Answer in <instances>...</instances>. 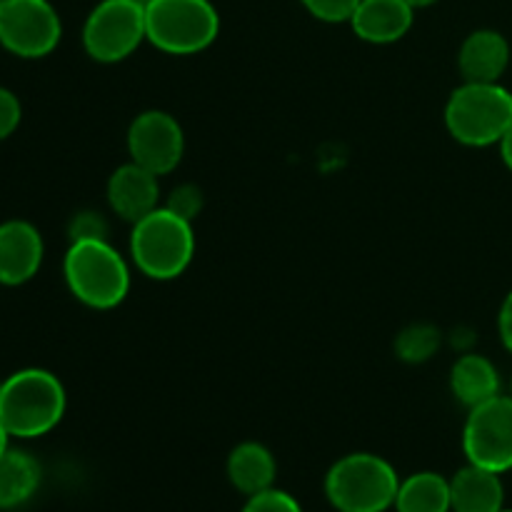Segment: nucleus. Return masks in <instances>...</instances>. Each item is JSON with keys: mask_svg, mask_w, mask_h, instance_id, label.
<instances>
[{"mask_svg": "<svg viewBox=\"0 0 512 512\" xmlns=\"http://www.w3.org/2000/svg\"><path fill=\"white\" fill-rule=\"evenodd\" d=\"M20 118H23V108H20L18 95L0 85V140H8L18 130Z\"/></svg>", "mask_w": 512, "mask_h": 512, "instance_id": "393cba45", "label": "nucleus"}, {"mask_svg": "<svg viewBox=\"0 0 512 512\" xmlns=\"http://www.w3.org/2000/svg\"><path fill=\"white\" fill-rule=\"evenodd\" d=\"M440 348V330L428 323H413L395 340V353L400 360L410 365L425 363L433 358Z\"/></svg>", "mask_w": 512, "mask_h": 512, "instance_id": "aec40b11", "label": "nucleus"}, {"mask_svg": "<svg viewBox=\"0 0 512 512\" xmlns=\"http://www.w3.org/2000/svg\"><path fill=\"white\" fill-rule=\"evenodd\" d=\"M65 405L68 398L58 375L43 368H25L3 380L0 423L10 438H40L63 420Z\"/></svg>", "mask_w": 512, "mask_h": 512, "instance_id": "f257e3e1", "label": "nucleus"}, {"mask_svg": "<svg viewBox=\"0 0 512 512\" xmlns=\"http://www.w3.org/2000/svg\"><path fill=\"white\" fill-rule=\"evenodd\" d=\"M0 3H3V0H0Z\"/></svg>", "mask_w": 512, "mask_h": 512, "instance_id": "72a5a7b5", "label": "nucleus"}, {"mask_svg": "<svg viewBox=\"0 0 512 512\" xmlns=\"http://www.w3.org/2000/svg\"><path fill=\"white\" fill-rule=\"evenodd\" d=\"M148 43L168 55L208 50L220 35V15L210 0H150L145 5Z\"/></svg>", "mask_w": 512, "mask_h": 512, "instance_id": "423d86ee", "label": "nucleus"}, {"mask_svg": "<svg viewBox=\"0 0 512 512\" xmlns=\"http://www.w3.org/2000/svg\"><path fill=\"white\" fill-rule=\"evenodd\" d=\"M500 512H512V510H505V508H503V510H500Z\"/></svg>", "mask_w": 512, "mask_h": 512, "instance_id": "2f4dec72", "label": "nucleus"}, {"mask_svg": "<svg viewBox=\"0 0 512 512\" xmlns=\"http://www.w3.org/2000/svg\"><path fill=\"white\" fill-rule=\"evenodd\" d=\"M75 300L93 310L118 308L130 293V268L108 240H75L63 260Z\"/></svg>", "mask_w": 512, "mask_h": 512, "instance_id": "f03ea898", "label": "nucleus"}, {"mask_svg": "<svg viewBox=\"0 0 512 512\" xmlns=\"http://www.w3.org/2000/svg\"><path fill=\"white\" fill-rule=\"evenodd\" d=\"M508 65L510 43L500 30H473L458 50V68L465 83H500Z\"/></svg>", "mask_w": 512, "mask_h": 512, "instance_id": "ddd939ff", "label": "nucleus"}, {"mask_svg": "<svg viewBox=\"0 0 512 512\" xmlns=\"http://www.w3.org/2000/svg\"><path fill=\"white\" fill-rule=\"evenodd\" d=\"M203 205H205L203 190L193 183H183V185H178V188H173V193H170L165 208L173 210L175 215H180V218H185L193 223V220L200 215V210H203Z\"/></svg>", "mask_w": 512, "mask_h": 512, "instance_id": "4be33fe9", "label": "nucleus"}, {"mask_svg": "<svg viewBox=\"0 0 512 512\" xmlns=\"http://www.w3.org/2000/svg\"><path fill=\"white\" fill-rule=\"evenodd\" d=\"M508 395L512 398V378H510V390H508Z\"/></svg>", "mask_w": 512, "mask_h": 512, "instance_id": "c756f323", "label": "nucleus"}, {"mask_svg": "<svg viewBox=\"0 0 512 512\" xmlns=\"http://www.w3.org/2000/svg\"><path fill=\"white\" fill-rule=\"evenodd\" d=\"M405 3L413 5V8L418 10V8H430V5H435V3H438V0H405Z\"/></svg>", "mask_w": 512, "mask_h": 512, "instance_id": "c85d7f7f", "label": "nucleus"}, {"mask_svg": "<svg viewBox=\"0 0 512 512\" xmlns=\"http://www.w3.org/2000/svg\"><path fill=\"white\" fill-rule=\"evenodd\" d=\"M8 438H10L8 430H5V425L0 423V455H3L5 450H8Z\"/></svg>", "mask_w": 512, "mask_h": 512, "instance_id": "cd10ccee", "label": "nucleus"}, {"mask_svg": "<svg viewBox=\"0 0 512 512\" xmlns=\"http://www.w3.org/2000/svg\"><path fill=\"white\" fill-rule=\"evenodd\" d=\"M243 512H303V508L293 495L270 488L258 495H250Z\"/></svg>", "mask_w": 512, "mask_h": 512, "instance_id": "5701e85b", "label": "nucleus"}, {"mask_svg": "<svg viewBox=\"0 0 512 512\" xmlns=\"http://www.w3.org/2000/svg\"><path fill=\"white\" fill-rule=\"evenodd\" d=\"M45 243L40 230L28 220L0 223V285H23L38 275Z\"/></svg>", "mask_w": 512, "mask_h": 512, "instance_id": "9b49d317", "label": "nucleus"}, {"mask_svg": "<svg viewBox=\"0 0 512 512\" xmlns=\"http://www.w3.org/2000/svg\"><path fill=\"white\" fill-rule=\"evenodd\" d=\"M398 488L393 465L373 453L345 455L325 475V495L338 512H385Z\"/></svg>", "mask_w": 512, "mask_h": 512, "instance_id": "39448f33", "label": "nucleus"}, {"mask_svg": "<svg viewBox=\"0 0 512 512\" xmlns=\"http://www.w3.org/2000/svg\"><path fill=\"white\" fill-rule=\"evenodd\" d=\"M498 148H500V158H503L505 168H508L510 173H512V125H510L508 130H505L503 138H500Z\"/></svg>", "mask_w": 512, "mask_h": 512, "instance_id": "bb28decb", "label": "nucleus"}, {"mask_svg": "<svg viewBox=\"0 0 512 512\" xmlns=\"http://www.w3.org/2000/svg\"><path fill=\"white\" fill-rule=\"evenodd\" d=\"M398 512H450V480L438 473H415L400 483L395 495Z\"/></svg>", "mask_w": 512, "mask_h": 512, "instance_id": "6ab92c4d", "label": "nucleus"}, {"mask_svg": "<svg viewBox=\"0 0 512 512\" xmlns=\"http://www.w3.org/2000/svg\"><path fill=\"white\" fill-rule=\"evenodd\" d=\"M498 330H500V340H503L505 350L512 353V290L508 295H505L503 305H500Z\"/></svg>", "mask_w": 512, "mask_h": 512, "instance_id": "a878e982", "label": "nucleus"}, {"mask_svg": "<svg viewBox=\"0 0 512 512\" xmlns=\"http://www.w3.org/2000/svg\"><path fill=\"white\" fill-rule=\"evenodd\" d=\"M505 505V488L500 473L468 463L450 480L453 512H500Z\"/></svg>", "mask_w": 512, "mask_h": 512, "instance_id": "2eb2a0df", "label": "nucleus"}, {"mask_svg": "<svg viewBox=\"0 0 512 512\" xmlns=\"http://www.w3.org/2000/svg\"><path fill=\"white\" fill-rule=\"evenodd\" d=\"M313 18L323 23H350L360 0H300Z\"/></svg>", "mask_w": 512, "mask_h": 512, "instance_id": "412c9836", "label": "nucleus"}, {"mask_svg": "<svg viewBox=\"0 0 512 512\" xmlns=\"http://www.w3.org/2000/svg\"><path fill=\"white\" fill-rule=\"evenodd\" d=\"M63 38V23L50 0H3L0 45L25 60L53 53Z\"/></svg>", "mask_w": 512, "mask_h": 512, "instance_id": "6e6552de", "label": "nucleus"}, {"mask_svg": "<svg viewBox=\"0 0 512 512\" xmlns=\"http://www.w3.org/2000/svg\"><path fill=\"white\" fill-rule=\"evenodd\" d=\"M138 3H143V5H148V3H150V0H138Z\"/></svg>", "mask_w": 512, "mask_h": 512, "instance_id": "7c9ffc66", "label": "nucleus"}, {"mask_svg": "<svg viewBox=\"0 0 512 512\" xmlns=\"http://www.w3.org/2000/svg\"><path fill=\"white\" fill-rule=\"evenodd\" d=\"M463 450L468 463L493 473L512 470V398L498 395L488 403L470 408L463 428Z\"/></svg>", "mask_w": 512, "mask_h": 512, "instance_id": "1a4fd4ad", "label": "nucleus"}, {"mask_svg": "<svg viewBox=\"0 0 512 512\" xmlns=\"http://www.w3.org/2000/svg\"><path fill=\"white\" fill-rule=\"evenodd\" d=\"M108 203L113 213L128 223H138L155 208H160V183L158 175L145 170L138 163H125L110 175Z\"/></svg>", "mask_w": 512, "mask_h": 512, "instance_id": "f8f14e48", "label": "nucleus"}, {"mask_svg": "<svg viewBox=\"0 0 512 512\" xmlns=\"http://www.w3.org/2000/svg\"><path fill=\"white\" fill-rule=\"evenodd\" d=\"M278 475V465H275L273 453L265 448L263 443H240L233 448L228 458V478L235 490L250 495H258L263 490H270Z\"/></svg>", "mask_w": 512, "mask_h": 512, "instance_id": "f3484780", "label": "nucleus"}, {"mask_svg": "<svg viewBox=\"0 0 512 512\" xmlns=\"http://www.w3.org/2000/svg\"><path fill=\"white\" fill-rule=\"evenodd\" d=\"M148 40L145 5L138 0H100L83 25V48L95 63H120Z\"/></svg>", "mask_w": 512, "mask_h": 512, "instance_id": "0eeeda50", "label": "nucleus"}, {"mask_svg": "<svg viewBox=\"0 0 512 512\" xmlns=\"http://www.w3.org/2000/svg\"><path fill=\"white\" fill-rule=\"evenodd\" d=\"M0 388H3V380H0Z\"/></svg>", "mask_w": 512, "mask_h": 512, "instance_id": "473e14b6", "label": "nucleus"}, {"mask_svg": "<svg viewBox=\"0 0 512 512\" xmlns=\"http://www.w3.org/2000/svg\"><path fill=\"white\" fill-rule=\"evenodd\" d=\"M512 125V93L500 83H463L445 105V128L468 148L498 145Z\"/></svg>", "mask_w": 512, "mask_h": 512, "instance_id": "20e7f679", "label": "nucleus"}, {"mask_svg": "<svg viewBox=\"0 0 512 512\" xmlns=\"http://www.w3.org/2000/svg\"><path fill=\"white\" fill-rule=\"evenodd\" d=\"M40 465L25 450L8 448L0 455V510L28 503L40 488Z\"/></svg>", "mask_w": 512, "mask_h": 512, "instance_id": "a211bd4d", "label": "nucleus"}, {"mask_svg": "<svg viewBox=\"0 0 512 512\" xmlns=\"http://www.w3.org/2000/svg\"><path fill=\"white\" fill-rule=\"evenodd\" d=\"M500 385L503 383H500L498 368L485 355L468 353L455 360V365L450 368V390H453L455 400L468 410L503 395Z\"/></svg>", "mask_w": 512, "mask_h": 512, "instance_id": "dca6fc26", "label": "nucleus"}, {"mask_svg": "<svg viewBox=\"0 0 512 512\" xmlns=\"http://www.w3.org/2000/svg\"><path fill=\"white\" fill-rule=\"evenodd\" d=\"M415 8L405 0H360L350 28L360 40L373 45L398 43L413 28Z\"/></svg>", "mask_w": 512, "mask_h": 512, "instance_id": "4468645a", "label": "nucleus"}, {"mask_svg": "<svg viewBox=\"0 0 512 512\" xmlns=\"http://www.w3.org/2000/svg\"><path fill=\"white\" fill-rule=\"evenodd\" d=\"M128 153L158 178L173 173L185 153L183 128L165 110H145L128 128Z\"/></svg>", "mask_w": 512, "mask_h": 512, "instance_id": "9d476101", "label": "nucleus"}, {"mask_svg": "<svg viewBox=\"0 0 512 512\" xmlns=\"http://www.w3.org/2000/svg\"><path fill=\"white\" fill-rule=\"evenodd\" d=\"M195 255L193 223L165 205L155 208L130 233V258L150 280H173L188 270Z\"/></svg>", "mask_w": 512, "mask_h": 512, "instance_id": "7ed1b4c3", "label": "nucleus"}, {"mask_svg": "<svg viewBox=\"0 0 512 512\" xmlns=\"http://www.w3.org/2000/svg\"><path fill=\"white\" fill-rule=\"evenodd\" d=\"M70 243L75 240H108V223L100 213H93V210H85V213L73 215L68 225Z\"/></svg>", "mask_w": 512, "mask_h": 512, "instance_id": "b1692460", "label": "nucleus"}]
</instances>
